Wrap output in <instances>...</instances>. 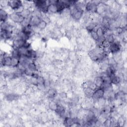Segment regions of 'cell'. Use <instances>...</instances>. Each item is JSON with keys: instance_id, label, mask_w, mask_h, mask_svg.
I'll return each mask as SVG.
<instances>
[{"instance_id": "obj_1", "label": "cell", "mask_w": 127, "mask_h": 127, "mask_svg": "<svg viewBox=\"0 0 127 127\" xmlns=\"http://www.w3.org/2000/svg\"><path fill=\"white\" fill-rule=\"evenodd\" d=\"M8 6L14 10V12L20 13L23 9V3L20 0H8Z\"/></svg>"}, {"instance_id": "obj_21", "label": "cell", "mask_w": 127, "mask_h": 127, "mask_svg": "<svg viewBox=\"0 0 127 127\" xmlns=\"http://www.w3.org/2000/svg\"><path fill=\"white\" fill-rule=\"evenodd\" d=\"M37 80L38 85H44L45 79L44 78V77H43L42 76L38 75L37 77Z\"/></svg>"}, {"instance_id": "obj_14", "label": "cell", "mask_w": 127, "mask_h": 127, "mask_svg": "<svg viewBox=\"0 0 127 127\" xmlns=\"http://www.w3.org/2000/svg\"><path fill=\"white\" fill-rule=\"evenodd\" d=\"M27 68L33 72H36L38 71V67L35 63L33 61L30 62L29 63Z\"/></svg>"}, {"instance_id": "obj_18", "label": "cell", "mask_w": 127, "mask_h": 127, "mask_svg": "<svg viewBox=\"0 0 127 127\" xmlns=\"http://www.w3.org/2000/svg\"><path fill=\"white\" fill-rule=\"evenodd\" d=\"M90 35L91 36V37H92V38L96 42H98L99 41V37L98 36L96 32V30H93L92 31H91L90 32Z\"/></svg>"}, {"instance_id": "obj_15", "label": "cell", "mask_w": 127, "mask_h": 127, "mask_svg": "<svg viewBox=\"0 0 127 127\" xmlns=\"http://www.w3.org/2000/svg\"><path fill=\"white\" fill-rule=\"evenodd\" d=\"M48 24V23L44 20L41 19L38 25H37V27L39 30H44V29L46 28Z\"/></svg>"}, {"instance_id": "obj_12", "label": "cell", "mask_w": 127, "mask_h": 127, "mask_svg": "<svg viewBox=\"0 0 127 127\" xmlns=\"http://www.w3.org/2000/svg\"><path fill=\"white\" fill-rule=\"evenodd\" d=\"M94 83L95 84L97 88L101 87L103 83V80L102 77L101 76H97L94 79Z\"/></svg>"}, {"instance_id": "obj_9", "label": "cell", "mask_w": 127, "mask_h": 127, "mask_svg": "<svg viewBox=\"0 0 127 127\" xmlns=\"http://www.w3.org/2000/svg\"><path fill=\"white\" fill-rule=\"evenodd\" d=\"M95 30L98 36L99 41L105 39V29L102 26H98Z\"/></svg>"}, {"instance_id": "obj_2", "label": "cell", "mask_w": 127, "mask_h": 127, "mask_svg": "<svg viewBox=\"0 0 127 127\" xmlns=\"http://www.w3.org/2000/svg\"><path fill=\"white\" fill-rule=\"evenodd\" d=\"M9 18L14 23L21 24L24 20L25 18L21 15V13L13 12L9 15Z\"/></svg>"}, {"instance_id": "obj_19", "label": "cell", "mask_w": 127, "mask_h": 127, "mask_svg": "<svg viewBox=\"0 0 127 127\" xmlns=\"http://www.w3.org/2000/svg\"><path fill=\"white\" fill-rule=\"evenodd\" d=\"M94 91V90L89 88V87H85L84 89V93L88 97H92V94Z\"/></svg>"}, {"instance_id": "obj_20", "label": "cell", "mask_w": 127, "mask_h": 127, "mask_svg": "<svg viewBox=\"0 0 127 127\" xmlns=\"http://www.w3.org/2000/svg\"><path fill=\"white\" fill-rule=\"evenodd\" d=\"M11 56L12 57L17 58L19 59L21 57V56L19 54V52L18 51V50L15 49H12V50L11 52Z\"/></svg>"}, {"instance_id": "obj_17", "label": "cell", "mask_w": 127, "mask_h": 127, "mask_svg": "<svg viewBox=\"0 0 127 127\" xmlns=\"http://www.w3.org/2000/svg\"><path fill=\"white\" fill-rule=\"evenodd\" d=\"M58 105L57 103H56L54 101H51L50 102L49 104V108H50V110H51L53 111H56V110L58 108Z\"/></svg>"}, {"instance_id": "obj_6", "label": "cell", "mask_w": 127, "mask_h": 127, "mask_svg": "<svg viewBox=\"0 0 127 127\" xmlns=\"http://www.w3.org/2000/svg\"><path fill=\"white\" fill-rule=\"evenodd\" d=\"M12 35V30L1 29V31H0L1 39H3L4 40H9L11 38Z\"/></svg>"}, {"instance_id": "obj_16", "label": "cell", "mask_w": 127, "mask_h": 127, "mask_svg": "<svg viewBox=\"0 0 127 127\" xmlns=\"http://www.w3.org/2000/svg\"><path fill=\"white\" fill-rule=\"evenodd\" d=\"M47 94L49 98H54L57 95V91L54 88H51L48 90Z\"/></svg>"}, {"instance_id": "obj_22", "label": "cell", "mask_w": 127, "mask_h": 127, "mask_svg": "<svg viewBox=\"0 0 127 127\" xmlns=\"http://www.w3.org/2000/svg\"><path fill=\"white\" fill-rule=\"evenodd\" d=\"M6 98H7V99L9 101H13L16 100L18 98V96L15 94L11 93V94H8L6 96Z\"/></svg>"}, {"instance_id": "obj_7", "label": "cell", "mask_w": 127, "mask_h": 127, "mask_svg": "<svg viewBox=\"0 0 127 127\" xmlns=\"http://www.w3.org/2000/svg\"><path fill=\"white\" fill-rule=\"evenodd\" d=\"M12 57L11 56H4L1 59V64L3 66L10 67Z\"/></svg>"}, {"instance_id": "obj_5", "label": "cell", "mask_w": 127, "mask_h": 127, "mask_svg": "<svg viewBox=\"0 0 127 127\" xmlns=\"http://www.w3.org/2000/svg\"><path fill=\"white\" fill-rule=\"evenodd\" d=\"M121 45L118 42L115 41L114 42L110 44L109 49L110 52L112 54H115L118 52H119L121 50Z\"/></svg>"}, {"instance_id": "obj_10", "label": "cell", "mask_w": 127, "mask_h": 127, "mask_svg": "<svg viewBox=\"0 0 127 127\" xmlns=\"http://www.w3.org/2000/svg\"><path fill=\"white\" fill-rule=\"evenodd\" d=\"M0 21L1 22H6L9 17V15L7 12L2 8H0Z\"/></svg>"}, {"instance_id": "obj_3", "label": "cell", "mask_w": 127, "mask_h": 127, "mask_svg": "<svg viewBox=\"0 0 127 127\" xmlns=\"http://www.w3.org/2000/svg\"><path fill=\"white\" fill-rule=\"evenodd\" d=\"M97 1H90L85 3V7L87 12L91 13L97 12V6L99 4L96 3Z\"/></svg>"}, {"instance_id": "obj_8", "label": "cell", "mask_w": 127, "mask_h": 127, "mask_svg": "<svg viewBox=\"0 0 127 127\" xmlns=\"http://www.w3.org/2000/svg\"><path fill=\"white\" fill-rule=\"evenodd\" d=\"M41 19H42L41 18H40L37 16L32 15L30 17L29 25L33 27H36V26H37V25H38V24L39 23V22H40Z\"/></svg>"}, {"instance_id": "obj_4", "label": "cell", "mask_w": 127, "mask_h": 127, "mask_svg": "<svg viewBox=\"0 0 127 127\" xmlns=\"http://www.w3.org/2000/svg\"><path fill=\"white\" fill-rule=\"evenodd\" d=\"M104 93V90L102 87L97 88L96 89L94 90L91 97L93 99L97 100L103 97Z\"/></svg>"}, {"instance_id": "obj_13", "label": "cell", "mask_w": 127, "mask_h": 127, "mask_svg": "<svg viewBox=\"0 0 127 127\" xmlns=\"http://www.w3.org/2000/svg\"><path fill=\"white\" fill-rule=\"evenodd\" d=\"M64 123L66 126H72L75 124L74 119L71 117H66L64 120Z\"/></svg>"}, {"instance_id": "obj_11", "label": "cell", "mask_w": 127, "mask_h": 127, "mask_svg": "<svg viewBox=\"0 0 127 127\" xmlns=\"http://www.w3.org/2000/svg\"><path fill=\"white\" fill-rule=\"evenodd\" d=\"M20 64L19 59L15 57H12L10 67L12 68H17Z\"/></svg>"}]
</instances>
